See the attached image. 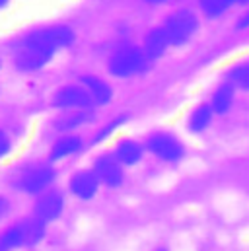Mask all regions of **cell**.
<instances>
[{"mask_svg": "<svg viewBox=\"0 0 249 251\" xmlns=\"http://www.w3.org/2000/svg\"><path fill=\"white\" fill-rule=\"evenodd\" d=\"M74 29L68 25H45L27 33L14 53V64L22 72H35L53 61V57L74 43Z\"/></svg>", "mask_w": 249, "mask_h": 251, "instance_id": "6da1fadb", "label": "cell"}, {"mask_svg": "<svg viewBox=\"0 0 249 251\" xmlns=\"http://www.w3.org/2000/svg\"><path fill=\"white\" fill-rule=\"evenodd\" d=\"M160 27L166 33L170 47L177 49V47L187 45L197 35L199 27H200V18L191 8H177L166 16V20L160 24Z\"/></svg>", "mask_w": 249, "mask_h": 251, "instance_id": "7a4b0ae2", "label": "cell"}, {"mask_svg": "<svg viewBox=\"0 0 249 251\" xmlns=\"http://www.w3.org/2000/svg\"><path fill=\"white\" fill-rule=\"evenodd\" d=\"M150 64V59L146 57L140 45L124 43L117 47L107 59V72L115 78H130L136 74H144Z\"/></svg>", "mask_w": 249, "mask_h": 251, "instance_id": "3957f363", "label": "cell"}, {"mask_svg": "<svg viewBox=\"0 0 249 251\" xmlns=\"http://www.w3.org/2000/svg\"><path fill=\"white\" fill-rule=\"evenodd\" d=\"M146 148L156 158H160L164 162H170V164H175L185 156V148H183L181 140L175 134L164 132V130L150 134L148 140H146Z\"/></svg>", "mask_w": 249, "mask_h": 251, "instance_id": "277c9868", "label": "cell"}, {"mask_svg": "<svg viewBox=\"0 0 249 251\" xmlns=\"http://www.w3.org/2000/svg\"><path fill=\"white\" fill-rule=\"evenodd\" d=\"M53 105L59 109H68V111H84V109H92L94 101L82 84H70L55 94Z\"/></svg>", "mask_w": 249, "mask_h": 251, "instance_id": "5b68a950", "label": "cell"}, {"mask_svg": "<svg viewBox=\"0 0 249 251\" xmlns=\"http://www.w3.org/2000/svg\"><path fill=\"white\" fill-rule=\"evenodd\" d=\"M94 174L107 187H119L123 183V168L115 156H100L94 164Z\"/></svg>", "mask_w": 249, "mask_h": 251, "instance_id": "8992f818", "label": "cell"}, {"mask_svg": "<svg viewBox=\"0 0 249 251\" xmlns=\"http://www.w3.org/2000/svg\"><path fill=\"white\" fill-rule=\"evenodd\" d=\"M140 47H142V51L146 53V57L150 59V63L162 59V57L168 53V49H172V47H170V41H168L164 29H162L160 25H156V27H152V29L146 31V35H144Z\"/></svg>", "mask_w": 249, "mask_h": 251, "instance_id": "52a82bcc", "label": "cell"}, {"mask_svg": "<svg viewBox=\"0 0 249 251\" xmlns=\"http://www.w3.org/2000/svg\"><path fill=\"white\" fill-rule=\"evenodd\" d=\"M80 84L86 88V92L90 94L94 105H107L113 100V88L107 80L94 76V74H86L80 78Z\"/></svg>", "mask_w": 249, "mask_h": 251, "instance_id": "ba28073f", "label": "cell"}, {"mask_svg": "<svg viewBox=\"0 0 249 251\" xmlns=\"http://www.w3.org/2000/svg\"><path fill=\"white\" fill-rule=\"evenodd\" d=\"M197 6L204 18L218 20L236 6H249V0H197Z\"/></svg>", "mask_w": 249, "mask_h": 251, "instance_id": "9c48e42d", "label": "cell"}, {"mask_svg": "<svg viewBox=\"0 0 249 251\" xmlns=\"http://www.w3.org/2000/svg\"><path fill=\"white\" fill-rule=\"evenodd\" d=\"M234 98H236V88L224 80L222 84H218L214 88L208 105L214 111V115H226L234 105Z\"/></svg>", "mask_w": 249, "mask_h": 251, "instance_id": "30bf717a", "label": "cell"}, {"mask_svg": "<svg viewBox=\"0 0 249 251\" xmlns=\"http://www.w3.org/2000/svg\"><path fill=\"white\" fill-rule=\"evenodd\" d=\"M62 206H64V201L59 193H47L45 197H41L35 204V216L37 220L41 222H49V220H55L59 218V214L62 212Z\"/></svg>", "mask_w": 249, "mask_h": 251, "instance_id": "8fae6325", "label": "cell"}, {"mask_svg": "<svg viewBox=\"0 0 249 251\" xmlns=\"http://www.w3.org/2000/svg\"><path fill=\"white\" fill-rule=\"evenodd\" d=\"M100 187V179L96 177L94 172H78L70 179V189L76 197L80 199H92Z\"/></svg>", "mask_w": 249, "mask_h": 251, "instance_id": "7c38bea8", "label": "cell"}, {"mask_svg": "<svg viewBox=\"0 0 249 251\" xmlns=\"http://www.w3.org/2000/svg\"><path fill=\"white\" fill-rule=\"evenodd\" d=\"M55 177V172L51 168H33L22 177V187L27 193H39L47 187Z\"/></svg>", "mask_w": 249, "mask_h": 251, "instance_id": "4fadbf2b", "label": "cell"}, {"mask_svg": "<svg viewBox=\"0 0 249 251\" xmlns=\"http://www.w3.org/2000/svg\"><path fill=\"white\" fill-rule=\"evenodd\" d=\"M113 156L117 158V162H119L121 166H134V164H138V162L142 160L144 150H142V146H140L136 140L123 138V140H119V144H117Z\"/></svg>", "mask_w": 249, "mask_h": 251, "instance_id": "5bb4252c", "label": "cell"}, {"mask_svg": "<svg viewBox=\"0 0 249 251\" xmlns=\"http://www.w3.org/2000/svg\"><path fill=\"white\" fill-rule=\"evenodd\" d=\"M212 117H214V111L210 109V105L208 103H200L191 111V115L187 119V126H189L191 132L199 134V132H202V130H206L210 126Z\"/></svg>", "mask_w": 249, "mask_h": 251, "instance_id": "9a60e30c", "label": "cell"}, {"mask_svg": "<svg viewBox=\"0 0 249 251\" xmlns=\"http://www.w3.org/2000/svg\"><path fill=\"white\" fill-rule=\"evenodd\" d=\"M224 80L228 84H232L236 90H246V92H249V59L232 64L226 70V78Z\"/></svg>", "mask_w": 249, "mask_h": 251, "instance_id": "2e32d148", "label": "cell"}, {"mask_svg": "<svg viewBox=\"0 0 249 251\" xmlns=\"http://www.w3.org/2000/svg\"><path fill=\"white\" fill-rule=\"evenodd\" d=\"M82 148V138L80 136H62L61 140L55 142L53 150H51V158L53 160H62L66 156H72L76 152H80Z\"/></svg>", "mask_w": 249, "mask_h": 251, "instance_id": "e0dca14e", "label": "cell"}, {"mask_svg": "<svg viewBox=\"0 0 249 251\" xmlns=\"http://www.w3.org/2000/svg\"><path fill=\"white\" fill-rule=\"evenodd\" d=\"M94 119V111L92 109H84V111H70L68 115L61 117L57 121V128L59 130H72L76 126H82L90 123Z\"/></svg>", "mask_w": 249, "mask_h": 251, "instance_id": "ac0fdd59", "label": "cell"}, {"mask_svg": "<svg viewBox=\"0 0 249 251\" xmlns=\"http://www.w3.org/2000/svg\"><path fill=\"white\" fill-rule=\"evenodd\" d=\"M20 246H25V240H24V228L22 224L10 228L2 238H0V251H8L14 250V248H20Z\"/></svg>", "mask_w": 249, "mask_h": 251, "instance_id": "d6986e66", "label": "cell"}, {"mask_svg": "<svg viewBox=\"0 0 249 251\" xmlns=\"http://www.w3.org/2000/svg\"><path fill=\"white\" fill-rule=\"evenodd\" d=\"M24 228V240H25V246H33L37 244L41 238H43V222L41 220H27L22 224Z\"/></svg>", "mask_w": 249, "mask_h": 251, "instance_id": "ffe728a7", "label": "cell"}, {"mask_svg": "<svg viewBox=\"0 0 249 251\" xmlns=\"http://www.w3.org/2000/svg\"><path fill=\"white\" fill-rule=\"evenodd\" d=\"M123 123H126V115H121V117H117V119H113L111 123H107V125L103 126L100 132H98V136H96V142H101V140H105L109 134H113L119 126L123 125Z\"/></svg>", "mask_w": 249, "mask_h": 251, "instance_id": "44dd1931", "label": "cell"}, {"mask_svg": "<svg viewBox=\"0 0 249 251\" xmlns=\"http://www.w3.org/2000/svg\"><path fill=\"white\" fill-rule=\"evenodd\" d=\"M236 27L238 29H249V6L240 14V18L236 22Z\"/></svg>", "mask_w": 249, "mask_h": 251, "instance_id": "7402d4cb", "label": "cell"}, {"mask_svg": "<svg viewBox=\"0 0 249 251\" xmlns=\"http://www.w3.org/2000/svg\"><path fill=\"white\" fill-rule=\"evenodd\" d=\"M8 150H10V140H8V136L0 130V156H4Z\"/></svg>", "mask_w": 249, "mask_h": 251, "instance_id": "603a6c76", "label": "cell"}, {"mask_svg": "<svg viewBox=\"0 0 249 251\" xmlns=\"http://www.w3.org/2000/svg\"><path fill=\"white\" fill-rule=\"evenodd\" d=\"M140 2L146 4V6H150V8H160V6H166V4H170L174 0H140Z\"/></svg>", "mask_w": 249, "mask_h": 251, "instance_id": "cb8c5ba5", "label": "cell"}, {"mask_svg": "<svg viewBox=\"0 0 249 251\" xmlns=\"http://www.w3.org/2000/svg\"><path fill=\"white\" fill-rule=\"evenodd\" d=\"M6 4H8V0H0V8H2V6H6Z\"/></svg>", "mask_w": 249, "mask_h": 251, "instance_id": "d4e9b609", "label": "cell"}, {"mask_svg": "<svg viewBox=\"0 0 249 251\" xmlns=\"http://www.w3.org/2000/svg\"><path fill=\"white\" fill-rule=\"evenodd\" d=\"M2 208H4V202H2V201H0V212H2Z\"/></svg>", "mask_w": 249, "mask_h": 251, "instance_id": "484cf974", "label": "cell"}]
</instances>
